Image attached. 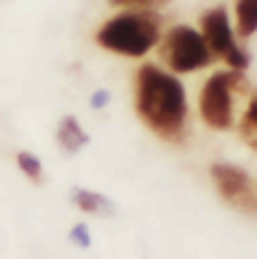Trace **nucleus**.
<instances>
[{"mask_svg": "<svg viewBox=\"0 0 257 259\" xmlns=\"http://www.w3.org/2000/svg\"><path fill=\"white\" fill-rule=\"evenodd\" d=\"M132 109L159 141L180 146L189 139L191 114L187 87L157 62H141L132 77Z\"/></svg>", "mask_w": 257, "mask_h": 259, "instance_id": "nucleus-1", "label": "nucleus"}, {"mask_svg": "<svg viewBox=\"0 0 257 259\" xmlns=\"http://www.w3.org/2000/svg\"><path fill=\"white\" fill-rule=\"evenodd\" d=\"M235 34L237 39H250L257 34V0H235Z\"/></svg>", "mask_w": 257, "mask_h": 259, "instance_id": "nucleus-9", "label": "nucleus"}, {"mask_svg": "<svg viewBox=\"0 0 257 259\" xmlns=\"http://www.w3.org/2000/svg\"><path fill=\"white\" fill-rule=\"evenodd\" d=\"M198 32L203 34L205 44H207L209 53L214 59L226 64V68L232 71H248L250 66V55L244 46L239 44L235 34V25H232L230 12L226 5H214L200 12L198 16Z\"/></svg>", "mask_w": 257, "mask_h": 259, "instance_id": "nucleus-5", "label": "nucleus"}, {"mask_svg": "<svg viewBox=\"0 0 257 259\" xmlns=\"http://www.w3.org/2000/svg\"><path fill=\"white\" fill-rule=\"evenodd\" d=\"M164 34V18L155 9H121L105 18L94 32L100 50L125 59H144L157 48Z\"/></svg>", "mask_w": 257, "mask_h": 259, "instance_id": "nucleus-2", "label": "nucleus"}, {"mask_svg": "<svg viewBox=\"0 0 257 259\" xmlns=\"http://www.w3.org/2000/svg\"><path fill=\"white\" fill-rule=\"evenodd\" d=\"M71 202L82 211V214L98 216V219H107V216H114V211H116V207H114L112 198L105 196L103 191H96V189H87V187H75V189H73Z\"/></svg>", "mask_w": 257, "mask_h": 259, "instance_id": "nucleus-8", "label": "nucleus"}, {"mask_svg": "<svg viewBox=\"0 0 257 259\" xmlns=\"http://www.w3.org/2000/svg\"><path fill=\"white\" fill-rule=\"evenodd\" d=\"M209 180L228 207L241 214H257V191L246 168L232 161H214L209 166Z\"/></svg>", "mask_w": 257, "mask_h": 259, "instance_id": "nucleus-6", "label": "nucleus"}, {"mask_svg": "<svg viewBox=\"0 0 257 259\" xmlns=\"http://www.w3.org/2000/svg\"><path fill=\"white\" fill-rule=\"evenodd\" d=\"M55 143L66 157H75L91 143V134L75 114H64L55 127Z\"/></svg>", "mask_w": 257, "mask_h": 259, "instance_id": "nucleus-7", "label": "nucleus"}, {"mask_svg": "<svg viewBox=\"0 0 257 259\" xmlns=\"http://www.w3.org/2000/svg\"><path fill=\"white\" fill-rule=\"evenodd\" d=\"M107 3L118 9H155L157 12L168 0H107Z\"/></svg>", "mask_w": 257, "mask_h": 259, "instance_id": "nucleus-13", "label": "nucleus"}, {"mask_svg": "<svg viewBox=\"0 0 257 259\" xmlns=\"http://www.w3.org/2000/svg\"><path fill=\"white\" fill-rule=\"evenodd\" d=\"M155 50H157L159 64L178 77L198 73L217 62L198 27L189 23H176L166 27Z\"/></svg>", "mask_w": 257, "mask_h": 259, "instance_id": "nucleus-4", "label": "nucleus"}, {"mask_svg": "<svg viewBox=\"0 0 257 259\" xmlns=\"http://www.w3.org/2000/svg\"><path fill=\"white\" fill-rule=\"evenodd\" d=\"M109 103H112V91H109V89H105V87H98V89L91 91L89 107L94 109V112H103V109H107Z\"/></svg>", "mask_w": 257, "mask_h": 259, "instance_id": "nucleus-14", "label": "nucleus"}, {"mask_svg": "<svg viewBox=\"0 0 257 259\" xmlns=\"http://www.w3.org/2000/svg\"><path fill=\"white\" fill-rule=\"evenodd\" d=\"M68 241L73 246L82 248V250H89L91 248V230L87 223H75L71 230H68Z\"/></svg>", "mask_w": 257, "mask_h": 259, "instance_id": "nucleus-12", "label": "nucleus"}, {"mask_svg": "<svg viewBox=\"0 0 257 259\" xmlns=\"http://www.w3.org/2000/svg\"><path fill=\"white\" fill-rule=\"evenodd\" d=\"M14 161H16V168L30 180L32 184H41L46 180V168H44V161L36 152L32 150H18L14 155Z\"/></svg>", "mask_w": 257, "mask_h": 259, "instance_id": "nucleus-11", "label": "nucleus"}, {"mask_svg": "<svg viewBox=\"0 0 257 259\" xmlns=\"http://www.w3.org/2000/svg\"><path fill=\"white\" fill-rule=\"evenodd\" d=\"M250 82L244 71H214L205 77L198 91V116L203 125L212 132H228L235 127L237 96L248 94Z\"/></svg>", "mask_w": 257, "mask_h": 259, "instance_id": "nucleus-3", "label": "nucleus"}, {"mask_svg": "<svg viewBox=\"0 0 257 259\" xmlns=\"http://www.w3.org/2000/svg\"><path fill=\"white\" fill-rule=\"evenodd\" d=\"M235 125H237V132H239L241 141L248 148L257 150V96H253V98L248 100L244 114L239 116V123H235Z\"/></svg>", "mask_w": 257, "mask_h": 259, "instance_id": "nucleus-10", "label": "nucleus"}]
</instances>
